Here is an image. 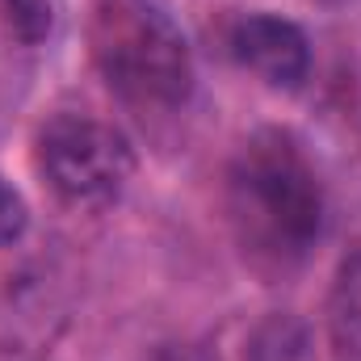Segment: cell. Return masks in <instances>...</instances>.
<instances>
[{"instance_id": "obj_3", "label": "cell", "mask_w": 361, "mask_h": 361, "mask_svg": "<svg viewBox=\"0 0 361 361\" xmlns=\"http://www.w3.org/2000/svg\"><path fill=\"white\" fill-rule=\"evenodd\" d=\"M34 164L63 206L97 210L130 185L135 147L118 126L92 114H55L34 135Z\"/></svg>"}, {"instance_id": "obj_6", "label": "cell", "mask_w": 361, "mask_h": 361, "mask_svg": "<svg viewBox=\"0 0 361 361\" xmlns=\"http://www.w3.org/2000/svg\"><path fill=\"white\" fill-rule=\"evenodd\" d=\"M244 361H315V349H311L307 328L294 315H269L252 332Z\"/></svg>"}, {"instance_id": "obj_5", "label": "cell", "mask_w": 361, "mask_h": 361, "mask_svg": "<svg viewBox=\"0 0 361 361\" xmlns=\"http://www.w3.org/2000/svg\"><path fill=\"white\" fill-rule=\"evenodd\" d=\"M328 349L332 361H361V244L341 261L328 290Z\"/></svg>"}, {"instance_id": "obj_8", "label": "cell", "mask_w": 361, "mask_h": 361, "mask_svg": "<svg viewBox=\"0 0 361 361\" xmlns=\"http://www.w3.org/2000/svg\"><path fill=\"white\" fill-rule=\"evenodd\" d=\"M21 231H25V202L8 180L0 177V248L21 240Z\"/></svg>"}, {"instance_id": "obj_4", "label": "cell", "mask_w": 361, "mask_h": 361, "mask_svg": "<svg viewBox=\"0 0 361 361\" xmlns=\"http://www.w3.org/2000/svg\"><path fill=\"white\" fill-rule=\"evenodd\" d=\"M227 47L269 89H298L311 72L307 34L277 13H244L240 21H231Z\"/></svg>"}, {"instance_id": "obj_2", "label": "cell", "mask_w": 361, "mask_h": 361, "mask_svg": "<svg viewBox=\"0 0 361 361\" xmlns=\"http://www.w3.org/2000/svg\"><path fill=\"white\" fill-rule=\"evenodd\" d=\"M89 51L109 92L135 109H177L193 92L189 42L156 0H97Z\"/></svg>"}, {"instance_id": "obj_1", "label": "cell", "mask_w": 361, "mask_h": 361, "mask_svg": "<svg viewBox=\"0 0 361 361\" xmlns=\"http://www.w3.org/2000/svg\"><path fill=\"white\" fill-rule=\"evenodd\" d=\"M227 219L257 273H290L324 231V189L315 164L286 130H257L227 169Z\"/></svg>"}, {"instance_id": "obj_7", "label": "cell", "mask_w": 361, "mask_h": 361, "mask_svg": "<svg viewBox=\"0 0 361 361\" xmlns=\"http://www.w3.org/2000/svg\"><path fill=\"white\" fill-rule=\"evenodd\" d=\"M0 21L17 42H38L51 34V0H0Z\"/></svg>"}]
</instances>
